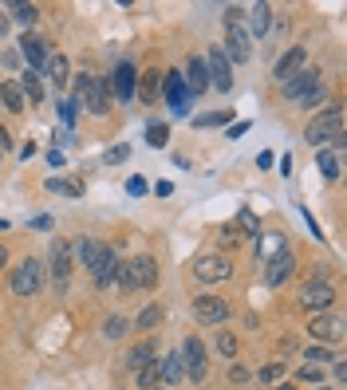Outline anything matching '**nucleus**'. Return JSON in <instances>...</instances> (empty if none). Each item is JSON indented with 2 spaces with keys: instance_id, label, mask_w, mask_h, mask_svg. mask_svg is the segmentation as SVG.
I'll return each instance as SVG.
<instances>
[{
  "instance_id": "nucleus-18",
  "label": "nucleus",
  "mask_w": 347,
  "mask_h": 390,
  "mask_svg": "<svg viewBox=\"0 0 347 390\" xmlns=\"http://www.w3.org/2000/svg\"><path fill=\"white\" fill-rule=\"evenodd\" d=\"M158 378H162V387H178V382L186 378L182 355H178V351H174V355H162V359H158Z\"/></svg>"
},
{
  "instance_id": "nucleus-23",
  "label": "nucleus",
  "mask_w": 347,
  "mask_h": 390,
  "mask_svg": "<svg viewBox=\"0 0 347 390\" xmlns=\"http://www.w3.org/2000/svg\"><path fill=\"white\" fill-rule=\"evenodd\" d=\"M269 24H273V8H269V4H253V8H248V40L253 36H264V32H269Z\"/></svg>"
},
{
  "instance_id": "nucleus-43",
  "label": "nucleus",
  "mask_w": 347,
  "mask_h": 390,
  "mask_svg": "<svg viewBox=\"0 0 347 390\" xmlns=\"http://www.w3.org/2000/svg\"><path fill=\"white\" fill-rule=\"evenodd\" d=\"M276 378H285V363H269L260 371V382H276Z\"/></svg>"
},
{
  "instance_id": "nucleus-38",
  "label": "nucleus",
  "mask_w": 347,
  "mask_h": 390,
  "mask_svg": "<svg viewBox=\"0 0 347 390\" xmlns=\"http://www.w3.org/2000/svg\"><path fill=\"white\" fill-rule=\"evenodd\" d=\"M304 359H308L312 366H323V363H332V351H328L323 343H316V347H308V351H304Z\"/></svg>"
},
{
  "instance_id": "nucleus-21",
  "label": "nucleus",
  "mask_w": 347,
  "mask_h": 390,
  "mask_svg": "<svg viewBox=\"0 0 347 390\" xmlns=\"http://www.w3.org/2000/svg\"><path fill=\"white\" fill-rule=\"evenodd\" d=\"M150 363H158V347H154V339L135 343L130 355H126V366H130V371H142V366H150Z\"/></svg>"
},
{
  "instance_id": "nucleus-5",
  "label": "nucleus",
  "mask_w": 347,
  "mask_h": 390,
  "mask_svg": "<svg viewBox=\"0 0 347 390\" xmlns=\"http://www.w3.org/2000/svg\"><path fill=\"white\" fill-rule=\"evenodd\" d=\"M162 95H166V103H170L174 115H189V91H186V79H182V71H166L162 75Z\"/></svg>"
},
{
  "instance_id": "nucleus-50",
  "label": "nucleus",
  "mask_w": 347,
  "mask_h": 390,
  "mask_svg": "<svg viewBox=\"0 0 347 390\" xmlns=\"http://www.w3.org/2000/svg\"><path fill=\"white\" fill-rule=\"evenodd\" d=\"M4 264H8V253H4V244H0V269H4Z\"/></svg>"
},
{
  "instance_id": "nucleus-24",
  "label": "nucleus",
  "mask_w": 347,
  "mask_h": 390,
  "mask_svg": "<svg viewBox=\"0 0 347 390\" xmlns=\"http://www.w3.org/2000/svg\"><path fill=\"white\" fill-rule=\"evenodd\" d=\"M135 95L142 99V103H158V95H162V71H146V75H138Z\"/></svg>"
},
{
  "instance_id": "nucleus-46",
  "label": "nucleus",
  "mask_w": 347,
  "mask_h": 390,
  "mask_svg": "<svg viewBox=\"0 0 347 390\" xmlns=\"http://www.w3.org/2000/svg\"><path fill=\"white\" fill-rule=\"evenodd\" d=\"M221 241H225V244H237V241H241V237H237V232H233V225H225V229H221Z\"/></svg>"
},
{
  "instance_id": "nucleus-8",
  "label": "nucleus",
  "mask_w": 347,
  "mask_h": 390,
  "mask_svg": "<svg viewBox=\"0 0 347 390\" xmlns=\"http://www.w3.org/2000/svg\"><path fill=\"white\" fill-rule=\"evenodd\" d=\"M205 71H210V87H217V91H229V87H233V67H229V60H225L221 48H210V56H205Z\"/></svg>"
},
{
  "instance_id": "nucleus-41",
  "label": "nucleus",
  "mask_w": 347,
  "mask_h": 390,
  "mask_svg": "<svg viewBox=\"0 0 347 390\" xmlns=\"http://www.w3.org/2000/svg\"><path fill=\"white\" fill-rule=\"evenodd\" d=\"M323 99H328V87H323V83H316V87L308 91V95L300 99V103H304V107H320Z\"/></svg>"
},
{
  "instance_id": "nucleus-44",
  "label": "nucleus",
  "mask_w": 347,
  "mask_h": 390,
  "mask_svg": "<svg viewBox=\"0 0 347 390\" xmlns=\"http://www.w3.org/2000/svg\"><path fill=\"white\" fill-rule=\"evenodd\" d=\"M126 154H130V146H111L107 154H103V162H107V166H115V162H126Z\"/></svg>"
},
{
  "instance_id": "nucleus-6",
  "label": "nucleus",
  "mask_w": 347,
  "mask_h": 390,
  "mask_svg": "<svg viewBox=\"0 0 347 390\" xmlns=\"http://www.w3.org/2000/svg\"><path fill=\"white\" fill-rule=\"evenodd\" d=\"M229 272H233L229 256L210 253V256H198V260H194V276H198L201 284H221V280H229Z\"/></svg>"
},
{
  "instance_id": "nucleus-45",
  "label": "nucleus",
  "mask_w": 347,
  "mask_h": 390,
  "mask_svg": "<svg viewBox=\"0 0 347 390\" xmlns=\"http://www.w3.org/2000/svg\"><path fill=\"white\" fill-rule=\"evenodd\" d=\"M126 194H130V197H142V194H146V182H142V178H130V182H126Z\"/></svg>"
},
{
  "instance_id": "nucleus-11",
  "label": "nucleus",
  "mask_w": 347,
  "mask_h": 390,
  "mask_svg": "<svg viewBox=\"0 0 347 390\" xmlns=\"http://www.w3.org/2000/svg\"><path fill=\"white\" fill-rule=\"evenodd\" d=\"M119 264H123V260H119V253L103 244V253L95 256V260H91V280L99 284V288H107V284L115 280V272H119Z\"/></svg>"
},
{
  "instance_id": "nucleus-42",
  "label": "nucleus",
  "mask_w": 347,
  "mask_h": 390,
  "mask_svg": "<svg viewBox=\"0 0 347 390\" xmlns=\"http://www.w3.org/2000/svg\"><path fill=\"white\" fill-rule=\"evenodd\" d=\"M36 16H40V8H32V4H16V20H20V24H36Z\"/></svg>"
},
{
  "instance_id": "nucleus-14",
  "label": "nucleus",
  "mask_w": 347,
  "mask_h": 390,
  "mask_svg": "<svg viewBox=\"0 0 347 390\" xmlns=\"http://www.w3.org/2000/svg\"><path fill=\"white\" fill-rule=\"evenodd\" d=\"M225 60L229 63H245L253 56V40H248L245 28H229V36H225Z\"/></svg>"
},
{
  "instance_id": "nucleus-32",
  "label": "nucleus",
  "mask_w": 347,
  "mask_h": 390,
  "mask_svg": "<svg viewBox=\"0 0 347 390\" xmlns=\"http://www.w3.org/2000/svg\"><path fill=\"white\" fill-rule=\"evenodd\" d=\"M56 110H60V122L67 126V130H71V126H75V119H79V99H71V95H67V99H60V107H56Z\"/></svg>"
},
{
  "instance_id": "nucleus-39",
  "label": "nucleus",
  "mask_w": 347,
  "mask_h": 390,
  "mask_svg": "<svg viewBox=\"0 0 347 390\" xmlns=\"http://www.w3.org/2000/svg\"><path fill=\"white\" fill-rule=\"evenodd\" d=\"M296 378H300V382H316V387H320V382H323V366H312V363H304V366L296 371Z\"/></svg>"
},
{
  "instance_id": "nucleus-31",
  "label": "nucleus",
  "mask_w": 347,
  "mask_h": 390,
  "mask_svg": "<svg viewBox=\"0 0 347 390\" xmlns=\"http://www.w3.org/2000/svg\"><path fill=\"white\" fill-rule=\"evenodd\" d=\"M158 323H162V307H158V304L142 307V312H138V319H135V328H138V331H154Z\"/></svg>"
},
{
  "instance_id": "nucleus-22",
  "label": "nucleus",
  "mask_w": 347,
  "mask_h": 390,
  "mask_svg": "<svg viewBox=\"0 0 347 390\" xmlns=\"http://www.w3.org/2000/svg\"><path fill=\"white\" fill-rule=\"evenodd\" d=\"M130 269H135L138 288H154V284H158V264H154V256H135Z\"/></svg>"
},
{
  "instance_id": "nucleus-47",
  "label": "nucleus",
  "mask_w": 347,
  "mask_h": 390,
  "mask_svg": "<svg viewBox=\"0 0 347 390\" xmlns=\"http://www.w3.org/2000/svg\"><path fill=\"white\" fill-rule=\"evenodd\" d=\"M229 378H233V382H245L248 371H245V366H233V371H229Z\"/></svg>"
},
{
  "instance_id": "nucleus-3",
  "label": "nucleus",
  "mask_w": 347,
  "mask_h": 390,
  "mask_svg": "<svg viewBox=\"0 0 347 390\" xmlns=\"http://www.w3.org/2000/svg\"><path fill=\"white\" fill-rule=\"evenodd\" d=\"M44 269L51 272V284H56V292H67V284H71V248L63 241H51V253H48V264Z\"/></svg>"
},
{
  "instance_id": "nucleus-20",
  "label": "nucleus",
  "mask_w": 347,
  "mask_h": 390,
  "mask_svg": "<svg viewBox=\"0 0 347 390\" xmlns=\"http://www.w3.org/2000/svg\"><path fill=\"white\" fill-rule=\"evenodd\" d=\"M304 60H308V51H304V48H288L285 56H280V63H276V79L288 83L296 71H304Z\"/></svg>"
},
{
  "instance_id": "nucleus-15",
  "label": "nucleus",
  "mask_w": 347,
  "mask_h": 390,
  "mask_svg": "<svg viewBox=\"0 0 347 390\" xmlns=\"http://www.w3.org/2000/svg\"><path fill=\"white\" fill-rule=\"evenodd\" d=\"M292 272H296V260H292V253L285 248L280 256H273V260H269V269H264V284H269V288H280Z\"/></svg>"
},
{
  "instance_id": "nucleus-27",
  "label": "nucleus",
  "mask_w": 347,
  "mask_h": 390,
  "mask_svg": "<svg viewBox=\"0 0 347 390\" xmlns=\"http://www.w3.org/2000/svg\"><path fill=\"white\" fill-rule=\"evenodd\" d=\"M280 253H285V232H264L260 244H257V256L260 260H273V256H280Z\"/></svg>"
},
{
  "instance_id": "nucleus-51",
  "label": "nucleus",
  "mask_w": 347,
  "mask_h": 390,
  "mask_svg": "<svg viewBox=\"0 0 347 390\" xmlns=\"http://www.w3.org/2000/svg\"><path fill=\"white\" fill-rule=\"evenodd\" d=\"M276 390H296V387H292V382H280V387H276Z\"/></svg>"
},
{
  "instance_id": "nucleus-19",
  "label": "nucleus",
  "mask_w": 347,
  "mask_h": 390,
  "mask_svg": "<svg viewBox=\"0 0 347 390\" xmlns=\"http://www.w3.org/2000/svg\"><path fill=\"white\" fill-rule=\"evenodd\" d=\"M316 83H320V71H308V67H304V71H296L288 83H280V91H285L288 99H304Z\"/></svg>"
},
{
  "instance_id": "nucleus-52",
  "label": "nucleus",
  "mask_w": 347,
  "mask_h": 390,
  "mask_svg": "<svg viewBox=\"0 0 347 390\" xmlns=\"http://www.w3.org/2000/svg\"><path fill=\"white\" fill-rule=\"evenodd\" d=\"M316 390H332V387H323V382H320V387H316Z\"/></svg>"
},
{
  "instance_id": "nucleus-48",
  "label": "nucleus",
  "mask_w": 347,
  "mask_h": 390,
  "mask_svg": "<svg viewBox=\"0 0 347 390\" xmlns=\"http://www.w3.org/2000/svg\"><path fill=\"white\" fill-rule=\"evenodd\" d=\"M154 194H158V197H170L174 185H170V182H158V185H154Z\"/></svg>"
},
{
  "instance_id": "nucleus-34",
  "label": "nucleus",
  "mask_w": 347,
  "mask_h": 390,
  "mask_svg": "<svg viewBox=\"0 0 347 390\" xmlns=\"http://www.w3.org/2000/svg\"><path fill=\"white\" fill-rule=\"evenodd\" d=\"M135 378H138V387H142V390H158L162 387L158 363H150V366H142V371H135Z\"/></svg>"
},
{
  "instance_id": "nucleus-28",
  "label": "nucleus",
  "mask_w": 347,
  "mask_h": 390,
  "mask_svg": "<svg viewBox=\"0 0 347 390\" xmlns=\"http://www.w3.org/2000/svg\"><path fill=\"white\" fill-rule=\"evenodd\" d=\"M233 232H237V237H257V232H260L257 213H253V209H241V213L233 217Z\"/></svg>"
},
{
  "instance_id": "nucleus-49",
  "label": "nucleus",
  "mask_w": 347,
  "mask_h": 390,
  "mask_svg": "<svg viewBox=\"0 0 347 390\" xmlns=\"http://www.w3.org/2000/svg\"><path fill=\"white\" fill-rule=\"evenodd\" d=\"M32 229H40V232H48V229H51V217H36V221H32Z\"/></svg>"
},
{
  "instance_id": "nucleus-35",
  "label": "nucleus",
  "mask_w": 347,
  "mask_h": 390,
  "mask_svg": "<svg viewBox=\"0 0 347 390\" xmlns=\"http://www.w3.org/2000/svg\"><path fill=\"white\" fill-rule=\"evenodd\" d=\"M229 115H233V110H210V115L194 119V126H198V130H205V126H221V122H229Z\"/></svg>"
},
{
  "instance_id": "nucleus-37",
  "label": "nucleus",
  "mask_w": 347,
  "mask_h": 390,
  "mask_svg": "<svg viewBox=\"0 0 347 390\" xmlns=\"http://www.w3.org/2000/svg\"><path fill=\"white\" fill-rule=\"evenodd\" d=\"M115 280H119V288H123V292H135V288H138L135 269H130V264H119V272H115Z\"/></svg>"
},
{
  "instance_id": "nucleus-36",
  "label": "nucleus",
  "mask_w": 347,
  "mask_h": 390,
  "mask_svg": "<svg viewBox=\"0 0 347 390\" xmlns=\"http://www.w3.org/2000/svg\"><path fill=\"white\" fill-rule=\"evenodd\" d=\"M126 328H130V323H126L123 316H111L107 323H103V335H107V339H123V335H126Z\"/></svg>"
},
{
  "instance_id": "nucleus-26",
  "label": "nucleus",
  "mask_w": 347,
  "mask_h": 390,
  "mask_svg": "<svg viewBox=\"0 0 347 390\" xmlns=\"http://www.w3.org/2000/svg\"><path fill=\"white\" fill-rule=\"evenodd\" d=\"M0 103H4V110H12V115H20V110H24V91H20V83H16V79L0 83Z\"/></svg>"
},
{
  "instance_id": "nucleus-2",
  "label": "nucleus",
  "mask_w": 347,
  "mask_h": 390,
  "mask_svg": "<svg viewBox=\"0 0 347 390\" xmlns=\"http://www.w3.org/2000/svg\"><path fill=\"white\" fill-rule=\"evenodd\" d=\"M335 135H344V110H339V107L320 110V115H316V119L304 126V138H308L312 146H320V142H332Z\"/></svg>"
},
{
  "instance_id": "nucleus-33",
  "label": "nucleus",
  "mask_w": 347,
  "mask_h": 390,
  "mask_svg": "<svg viewBox=\"0 0 347 390\" xmlns=\"http://www.w3.org/2000/svg\"><path fill=\"white\" fill-rule=\"evenodd\" d=\"M146 142L154 150H162L166 142H170V126H166V122H150V126H146Z\"/></svg>"
},
{
  "instance_id": "nucleus-40",
  "label": "nucleus",
  "mask_w": 347,
  "mask_h": 390,
  "mask_svg": "<svg viewBox=\"0 0 347 390\" xmlns=\"http://www.w3.org/2000/svg\"><path fill=\"white\" fill-rule=\"evenodd\" d=\"M217 351H221L225 359H233L237 355V339L229 335V331H217Z\"/></svg>"
},
{
  "instance_id": "nucleus-10",
  "label": "nucleus",
  "mask_w": 347,
  "mask_h": 390,
  "mask_svg": "<svg viewBox=\"0 0 347 390\" xmlns=\"http://www.w3.org/2000/svg\"><path fill=\"white\" fill-rule=\"evenodd\" d=\"M194 319L198 323H221V319H229V304L221 296H198L194 300Z\"/></svg>"
},
{
  "instance_id": "nucleus-9",
  "label": "nucleus",
  "mask_w": 347,
  "mask_h": 390,
  "mask_svg": "<svg viewBox=\"0 0 347 390\" xmlns=\"http://www.w3.org/2000/svg\"><path fill=\"white\" fill-rule=\"evenodd\" d=\"M107 87H111V95L119 99V103H130V95H135V87H138V71L130 63H119L115 75L107 79Z\"/></svg>"
},
{
  "instance_id": "nucleus-25",
  "label": "nucleus",
  "mask_w": 347,
  "mask_h": 390,
  "mask_svg": "<svg viewBox=\"0 0 347 390\" xmlns=\"http://www.w3.org/2000/svg\"><path fill=\"white\" fill-rule=\"evenodd\" d=\"M44 71H48L51 83H60L67 87V79H71V63H67V56H60V51H51L48 63H44Z\"/></svg>"
},
{
  "instance_id": "nucleus-1",
  "label": "nucleus",
  "mask_w": 347,
  "mask_h": 390,
  "mask_svg": "<svg viewBox=\"0 0 347 390\" xmlns=\"http://www.w3.org/2000/svg\"><path fill=\"white\" fill-rule=\"evenodd\" d=\"M79 103H87L91 115H107L111 110V87L107 79H95V75H75V95Z\"/></svg>"
},
{
  "instance_id": "nucleus-30",
  "label": "nucleus",
  "mask_w": 347,
  "mask_h": 390,
  "mask_svg": "<svg viewBox=\"0 0 347 390\" xmlns=\"http://www.w3.org/2000/svg\"><path fill=\"white\" fill-rule=\"evenodd\" d=\"M316 166H320V173L328 182L339 178V154H335V150H320V154H316Z\"/></svg>"
},
{
  "instance_id": "nucleus-16",
  "label": "nucleus",
  "mask_w": 347,
  "mask_h": 390,
  "mask_svg": "<svg viewBox=\"0 0 347 390\" xmlns=\"http://www.w3.org/2000/svg\"><path fill=\"white\" fill-rule=\"evenodd\" d=\"M182 79H186L189 99L205 95V91H210V71H205V60H198V56H194V60L186 63V75H182Z\"/></svg>"
},
{
  "instance_id": "nucleus-13",
  "label": "nucleus",
  "mask_w": 347,
  "mask_h": 390,
  "mask_svg": "<svg viewBox=\"0 0 347 390\" xmlns=\"http://www.w3.org/2000/svg\"><path fill=\"white\" fill-rule=\"evenodd\" d=\"M182 366H186V375L194 378V382L205 378V347H201V339H194V335H189L186 347H182Z\"/></svg>"
},
{
  "instance_id": "nucleus-17",
  "label": "nucleus",
  "mask_w": 347,
  "mask_h": 390,
  "mask_svg": "<svg viewBox=\"0 0 347 390\" xmlns=\"http://www.w3.org/2000/svg\"><path fill=\"white\" fill-rule=\"evenodd\" d=\"M20 51H24V60L32 63V71H36V75L44 71V63H48V44H44V40L28 32V36L20 40Z\"/></svg>"
},
{
  "instance_id": "nucleus-12",
  "label": "nucleus",
  "mask_w": 347,
  "mask_h": 390,
  "mask_svg": "<svg viewBox=\"0 0 347 390\" xmlns=\"http://www.w3.org/2000/svg\"><path fill=\"white\" fill-rule=\"evenodd\" d=\"M308 331H312V339L316 343H335V339H344V319H335V316H312V323H308Z\"/></svg>"
},
{
  "instance_id": "nucleus-29",
  "label": "nucleus",
  "mask_w": 347,
  "mask_h": 390,
  "mask_svg": "<svg viewBox=\"0 0 347 390\" xmlns=\"http://www.w3.org/2000/svg\"><path fill=\"white\" fill-rule=\"evenodd\" d=\"M20 91H24V103H40L44 99V83H40L36 71H24L20 75Z\"/></svg>"
},
{
  "instance_id": "nucleus-7",
  "label": "nucleus",
  "mask_w": 347,
  "mask_h": 390,
  "mask_svg": "<svg viewBox=\"0 0 347 390\" xmlns=\"http://www.w3.org/2000/svg\"><path fill=\"white\" fill-rule=\"evenodd\" d=\"M335 292H332V284H323V280H312L300 288V307H308V312H316V316H323L328 307H332Z\"/></svg>"
},
{
  "instance_id": "nucleus-4",
  "label": "nucleus",
  "mask_w": 347,
  "mask_h": 390,
  "mask_svg": "<svg viewBox=\"0 0 347 390\" xmlns=\"http://www.w3.org/2000/svg\"><path fill=\"white\" fill-rule=\"evenodd\" d=\"M40 288H44V260L28 256L24 264L12 272V292L16 296H36Z\"/></svg>"
}]
</instances>
